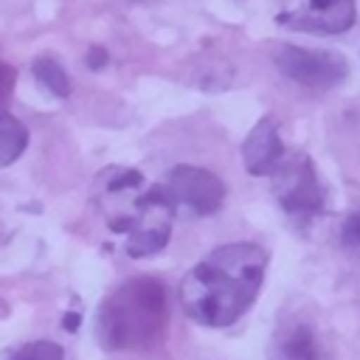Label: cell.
Returning <instances> with one entry per match:
<instances>
[{
	"label": "cell",
	"mask_w": 360,
	"mask_h": 360,
	"mask_svg": "<svg viewBox=\"0 0 360 360\" xmlns=\"http://www.w3.org/2000/svg\"><path fill=\"white\" fill-rule=\"evenodd\" d=\"M28 146V129L11 112L0 115V166H11Z\"/></svg>",
	"instance_id": "obj_10"
},
{
	"label": "cell",
	"mask_w": 360,
	"mask_h": 360,
	"mask_svg": "<svg viewBox=\"0 0 360 360\" xmlns=\"http://www.w3.org/2000/svg\"><path fill=\"white\" fill-rule=\"evenodd\" d=\"M273 177V194L281 205V211L295 222V225H309L315 217L326 211V191L318 180V172L304 152L284 155L278 169L270 174Z\"/></svg>",
	"instance_id": "obj_4"
},
{
	"label": "cell",
	"mask_w": 360,
	"mask_h": 360,
	"mask_svg": "<svg viewBox=\"0 0 360 360\" xmlns=\"http://www.w3.org/2000/svg\"><path fill=\"white\" fill-rule=\"evenodd\" d=\"M273 62L287 79L309 90H335L349 79V62L335 51L281 45L273 53Z\"/></svg>",
	"instance_id": "obj_5"
},
{
	"label": "cell",
	"mask_w": 360,
	"mask_h": 360,
	"mask_svg": "<svg viewBox=\"0 0 360 360\" xmlns=\"http://www.w3.org/2000/svg\"><path fill=\"white\" fill-rule=\"evenodd\" d=\"M354 0H298L292 8L278 11L276 22L292 31L332 37L349 31L354 25Z\"/></svg>",
	"instance_id": "obj_7"
},
{
	"label": "cell",
	"mask_w": 360,
	"mask_h": 360,
	"mask_svg": "<svg viewBox=\"0 0 360 360\" xmlns=\"http://www.w3.org/2000/svg\"><path fill=\"white\" fill-rule=\"evenodd\" d=\"M169 329V304L163 281L135 276L107 292L96 309L93 332L104 352H146Z\"/></svg>",
	"instance_id": "obj_3"
},
{
	"label": "cell",
	"mask_w": 360,
	"mask_h": 360,
	"mask_svg": "<svg viewBox=\"0 0 360 360\" xmlns=\"http://www.w3.org/2000/svg\"><path fill=\"white\" fill-rule=\"evenodd\" d=\"M276 354H278V360H323L321 340H318L315 329L304 321H295L281 329V335L276 340Z\"/></svg>",
	"instance_id": "obj_9"
},
{
	"label": "cell",
	"mask_w": 360,
	"mask_h": 360,
	"mask_svg": "<svg viewBox=\"0 0 360 360\" xmlns=\"http://www.w3.org/2000/svg\"><path fill=\"white\" fill-rule=\"evenodd\" d=\"M31 70H34L37 82L45 90H51L53 96H59V98H68L70 96V79H68L65 68L53 56H37L34 65H31Z\"/></svg>",
	"instance_id": "obj_11"
},
{
	"label": "cell",
	"mask_w": 360,
	"mask_h": 360,
	"mask_svg": "<svg viewBox=\"0 0 360 360\" xmlns=\"http://www.w3.org/2000/svg\"><path fill=\"white\" fill-rule=\"evenodd\" d=\"M163 188L177 208H188L197 217H211L225 202V183L202 166H174Z\"/></svg>",
	"instance_id": "obj_6"
},
{
	"label": "cell",
	"mask_w": 360,
	"mask_h": 360,
	"mask_svg": "<svg viewBox=\"0 0 360 360\" xmlns=\"http://www.w3.org/2000/svg\"><path fill=\"white\" fill-rule=\"evenodd\" d=\"M11 360H65V352L53 340H31V343L20 346L11 354Z\"/></svg>",
	"instance_id": "obj_12"
},
{
	"label": "cell",
	"mask_w": 360,
	"mask_h": 360,
	"mask_svg": "<svg viewBox=\"0 0 360 360\" xmlns=\"http://www.w3.org/2000/svg\"><path fill=\"white\" fill-rule=\"evenodd\" d=\"M340 242H343V248L360 253V211H354V214H349L343 219V225H340Z\"/></svg>",
	"instance_id": "obj_13"
},
{
	"label": "cell",
	"mask_w": 360,
	"mask_h": 360,
	"mask_svg": "<svg viewBox=\"0 0 360 360\" xmlns=\"http://www.w3.org/2000/svg\"><path fill=\"white\" fill-rule=\"evenodd\" d=\"M267 273V250L256 242L214 248L180 281L183 312L208 329L236 323L259 298Z\"/></svg>",
	"instance_id": "obj_1"
},
{
	"label": "cell",
	"mask_w": 360,
	"mask_h": 360,
	"mask_svg": "<svg viewBox=\"0 0 360 360\" xmlns=\"http://www.w3.org/2000/svg\"><path fill=\"white\" fill-rule=\"evenodd\" d=\"M14 68L11 65H6V62H0V115L6 112V107H8V101H11V90H14Z\"/></svg>",
	"instance_id": "obj_14"
},
{
	"label": "cell",
	"mask_w": 360,
	"mask_h": 360,
	"mask_svg": "<svg viewBox=\"0 0 360 360\" xmlns=\"http://www.w3.org/2000/svg\"><path fill=\"white\" fill-rule=\"evenodd\" d=\"M96 202L110 231L127 233V256L146 259L166 248L177 205L163 186H143L135 169H107L96 177Z\"/></svg>",
	"instance_id": "obj_2"
},
{
	"label": "cell",
	"mask_w": 360,
	"mask_h": 360,
	"mask_svg": "<svg viewBox=\"0 0 360 360\" xmlns=\"http://www.w3.org/2000/svg\"><path fill=\"white\" fill-rule=\"evenodd\" d=\"M104 62H107V53H104V48H90V53H87V65L93 68V70H98V68H104Z\"/></svg>",
	"instance_id": "obj_15"
},
{
	"label": "cell",
	"mask_w": 360,
	"mask_h": 360,
	"mask_svg": "<svg viewBox=\"0 0 360 360\" xmlns=\"http://www.w3.org/2000/svg\"><path fill=\"white\" fill-rule=\"evenodd\" d=\"M287 149L281 143V135H278V124L264 115L253 124V129L248 132L245 143H242V163L250 174L256 177H270L278 163L284 160Z\"/></svg>",
	"instance_id": "obj_8"
}]
</instances>
